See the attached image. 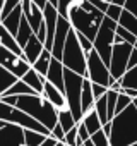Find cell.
<instances>
[{
  "mask_svg": "<svg viewBox=\"0 0 137 146\" xmlns=\"http://www.w3.org/2000/svg\"><path fill=\"white\" fill-rule=\"evenodd\" d=\"M58 14L68 19L77 33L86 35L89 40H94L105 17V12L89 0H58Z\"/></svg>",
  "mask_w": 137,
  "mask_h": 146,
  "instance_id": "obj_1",
  "label": "cell"
},
{
  "mask_svg": "<svg viewBox=\"0 0 137 146\" xmlns=\"http://www.w3.org/2000/svg\"><path fill=\"white\" fill-rule=\"evenodd\" d=\"M110 124L111 131L108 137L111 146H128L137 143V107L134 102L120 113H115Z\"/></svg>",
  "mask_w": 137,
  "mask_h": 146,
  "instance_id": "obj_2",
  "label": "cell"
},
{
  "mask_svg": "<svg viewBox=\"0 0 137 146\" xmlns=\"http://www.w3.org/2000/svg\"><path fill=\"white\" fill-rule=\"evenodd\" d=\"M14 105L17 108H21V110H24L28 115H31L33 119H36L40 124H43L50 131L58 122V110L43 95H40V93L16 95V103Z\"/></svg>",
  "mask_w": 137,
  "mask_h": 146,
  "instance_id": "obj_3",
  "label": "cell"
},
{
  "mask_svg": "<svg viewBox=\"0 0 137 146\" xmlns=\"http://www.w3.org/2000/svg\"><path fill=\"white\" fill-rule=\"evenodd\" d=\"M62 64L63 67L70 69L81 76H88V62H86V52L82 50L79 40H77V33L72 28L67 35L65 45H63V52H62Z\"/></svg>",
  "mask_w": 137,
  "mask_h": 146,
  "instance_id": "obj_4",
  "label": "cell"
},
{
  "mask_svg": "<svg viewBox=\"0 0 137 146\" xmlns=\"http://www.w3.org/2000/svg\"><path fill=\"white\" fill-rule=\"evenodd\" d=\"M82 81H84V76L77 74V72L70 70V69H63V95H65V100H67V107L70 108L72 115L76 117L77 122L82 120L84 113L81 110V91H82Z\"/></svg>",
  "mask_w": 137,
  "mask_h": 146,
  "instance_id": "obj_5",
  "label": "cell"
},
{
  "mask_svg": "<svg viewBox=\"0 0 137 146\" xmlns=\"http://www.w3.org/2000/svg\"><path fill=\"white\" fill-rule=\"evenodd\" d=\"M0 119L9 122V124H17L24 129H33V131H40L43 134H50V129L45 127L43 124H40L36 119H33L31 115H28L24 110L17 108L16 105L5 103L4 100H0Z\"/></svg>",
  "mask_w": 137,
  "mask_h": 146,
  "instance_id": "obj_6",
  "label": "cell"
},
{
  "mask_svg": "<svg viewBox=\"0 0 137 146\" xmlns=\"http://www.w3.org/2000/svg\"><path fill=\"white\" fill-rule=\"evenodd\" d=\"M118 23L110 19V17H103V23L93 40V46L94 50L99 53V57L110 64V57H111V50H113V43H115V31H117Z\"/></svg>",
  "mask_w": 137,
  "mask_h": 146,
  "instance_id": "obj_7",
  "label": "cell"
},
{
  "mask_svg": "<svg viewBox=\"0 0 137 146\" xmlns=\"http://www.w3.org/2000/svg\"><path fill=\"white\" fill-rule=\"evenodd\" d=\"M86 62H88V76L86 78L91 83H98V84H103V86L110 88L113 78L110 74L108 64L99 57V53L94 48L86 55Z\"/></svg>",
  "mask_w": 137,
  "mask_h": 146,
  "instance_id": "obj_8",
  "label": "cell"
},
{
  "mask_svg": "<svg viewBox=\"0 0 137 146\" xmlns=\"http://www.w3.org/2000/svg\"><path fill=\"white\" fill-rule=\"evenodd\" d=\"M134 45L127 43V41H120V43H113V50H111V57H110V74L113 79H120L128 67V57L132 52Z\"/></svg>",
  "mask_w": 137,
  "mask_h": 146,
  "instance_id": "obj_9",
  "label": "cell"
},
{
  "mask_svg": "<svg viewBox=\"0 0 137 146\" xmlns=\"http://www.w3.org/2000/svg\"><path fill=\"white\" fill-rule=\"evenodd\" d=\"M0 65H4L5 69H9L12 74L17 76V78H22L26 72L31 69V64L22 55H17V53L11 52L2 43H0Z\"/></svg>",
  "mask_w": 137,
  "mask_h": 146,
  "instance_id": "obj_10",
  "label": "cell"
},
{
  "mask_svg": "<svg viewBox=\"0 0 137 146\" xmlns=\"http://www.w3.org/2000/svg\"><path fill=\"white\" fill-rule=\"evenodd\" d=\"M72 29V24L68 23V19L62 17L58 14V21H57V28H55V35H53V45H51V57L62 60V52H63V45L67 40L68 31Z\"/></svg>",
  "mask_w": 137,
  "mask_h": 146,
  "instance_id": "obj_11",
  "label": "cell"
},
{
  "mask_svg": "<svg viewBox=\"0 0 137 146\" xmlns=\"http://www.w3.org/2000/svg\"><path fill=\"white\" fill-rule=\"evenodd\" d=\"M0 146H26L24 127L17 124H7L0 129Z\"/></svg>",
  "mask_w": 137,
  "mask_h": 146,
  "instance_id": "obj_12",
  "label": "cell"
},
{
  "mask_svg": "<svg viewBox=\"0 0 137 146\" xmlns=\"http://www.w3.org/2000/svg\"><path fill=\"white\" fill-rule=\"evenodd\" d=\"M21 7H22V16L28 19V23L31 24L33 31L36 33L43 23V9H40L36 4H33L31 0H22L21 2Z\"/></svg>",
  "mask_w": 137,
  "mask_h": 146,
  "instance_id": "obj_13",
  "label": "cell"
},
{
  "mask_svg": "<svg viewBox=\"0 0 137 146\" xmlns=\"http://www.w3.org/2000/svg\"><path fill=\"white\" fill-rule=\"evenodd\" d=\"M63 64L62 60L51 57L50 60V67H48V72H46V81H50L53 86H57L60 91H63L65 84H63Z\"/></svg>",
  "mask_w": 137,
  "mask_h": 146,
  "instance_id": "obj_14",
  "label": "cell"
},
{
  "mask_svg": "<svg viewBox=\"0 0 137 146\" xmlns=\"http://www.w3.org/2000/svg\"><path fill=\"white\" fill-rule=\"evenodd\" d=\"M43 48H45V43L36 36V33L28 40V43L24 45V48H22V57L33 65L34 62H36V58L41 55V52H43Z\"/></svg>",
  "mask_w": 137,
  "mask_h": 146,
  "instance_id": "obj_15",
  "label": "cell"
},
{
  "mask_svg": "<svg viewBox=\"0 0 137 146\" xmlns=\"http://www.w3.org/2000/svg\"><path fill=\"white\" fill-rule=\"evenodd\" d=\"M57 110L67 107V100H65V95L63 91H60L57 86H53L50 81H45V88H43V93H41Z\"/></svg>",
  "mask_w": 137,
  "mask_h": 146,
  "instance_id": "obj_16",
  "label": "cell"
},
{
  "mask_svg": "<svg viewBox=\"0 0 137 146\" xmlns=\"http://www.w3.org/2000/svg\"><path fill=\"white\" fill-rule=\"evenodd\" d=\"M94 95L91 90V81L88 78H84L82 81V91H81V110L82 113H88L94 108Z\"/></svg>",
  "mask_w": 137,
  "mask_h": 146,
  "instance_id": "obj_17",
  "label": "cell"
},
{
  "mask_svg": "<svg viewBox=\"0 0 137 146\" xmlns=\"http://www.w3.org/2000/svg\"><path fill=\"white\" fill-rule=\"evenodd\" d=\"M0 43H2L5 48H9L11 52H14V53H17V55H22V48H21V45L17 43V40H16V36L0 23Z\"/></svg>",
  "mask_w": 137,
  "mask_h": 146,
  "instance_id": "obj_18",
  "label": "cell"
},
{
  "mask_svg": "<svg viewBox=\"0 0 137 146\" xmlns=\"http://www.w3.org/2000/svg\"><path fill=\"white\" fill-rule=\"evenodd\" d=\"M21 79H22L28 86H31L36 93H40V95L43 93V88H45V81H46V78H45V76H41L40 72H36L33 67L26 72V74H24Z\"/></svg>",
  "mask_w": 137,
  "mask_h": 146,
  "instance_id": "obj_19",
  "label": "cell"
},
{
  "mask_svg": "<svg viewBox=\"0 0 137 146\" xmlns=\"http://www.w3.org/2000/svg\"><path fill=\"white\" fill-rule=\"evenodd\" d=\"M21 19H22V7L21 5H17L12 12H9L4 19H0V23H2L14 36H16V33H17V28H19V23H21Z\"/></svg>",
  "mask_w": 137,
  "mask_h": 146,
  "instance_id": "obj_20",
  "label": "cell"
},
{
  "mask_svg": "<svg viewBox=\"0 0 137 146\" xmlns=\"http://www.w3.org/2000/svg\"><path fill=\"white\" fill-rule=\"evenodd\" d=\"M33 35H34V31H33L31 24H29L28 19L22 16V19H21V23H19V28H17V33H16V40H17V43L21 45V48H24V45L28 43V40H29Z\"/></svg>",
  "mask_w": 137,
  "mask_h": 146,
  "instance_id": "obj_21",
  "label": "cell"
},
{
  "mask_svg": "<svg viewBox=\"0 0 137 146\" xmlns=\"http://www.w3.org/2000/svg\"><path fill=\"white\" fill-rule=\"evenodd\" d=\"M50 60H51V52H50L48 48H43L41 55L36 58V62H34L31 67H33L36 72H40L41 76L46 78V72H48V67H50Z\"/></svg>",
  "mask_w": 137,
  "mask_h": 146,
  "instance_id": "obj_22",
  "label": "cell"
},
{
  "mask_svg": "<svg viewBox=\"0 0 137 146\" xmlns=\"http://www.w3.org/2000/svg\"><path fill=\"white\" fill-rule=\"evenodd\" d=\"M81 122L86 125V129L89 131V134H93V132H96V131H99V129L103 127V124H101V120H99V115H98V112H96L94 108H93L91 112L84 113V117H82Z\"/></svg>",
  "mask_w": 137,
  "mask_h": 146,
  "instance_id": "obj_23",
  "label": "cell"
},
{
  "mask_svg": "<svg viewBox=\"0 0 137 146\" xmlns=\"http://www.w3.org/2000/svg\"><path fill=\"white\" fill-rule=\"evenodd\" d=\"M17 79H19V78L14 76L9 69H5L4 65H0V96H2Z\"/></svg>",
  "mask_w": 137,
  "mask_h": 146,
  "instance_id": "obj_24",
  "label": "cell"
},
{
  "mask_svg": "<svg viewBox=\"0 0 137 146\" xmlns=\"http://www.w3.org/2000/svg\"><path fill=\"white\" fill-rule=\"evenodd\" d=\"M58 124L63 127L65 132H67V131H70V129L77 124L76 117L72 115V112H70V108H68V107H63V108L58 110Z\"/></svg>",
  "mask_w": 137,
  "mask_h": 146,
  "instance_id": "obj_25",
  "label": "cell"
},
{
  "mask_svg": "<svg viewBox=\"0 0 137 146\" xmlns=\"http://www.w3.org/2000/svg\"><path fill=\"white\" fill-rule=\"evenodd\" d=\"M118 24H120L122 28L128 29L130 33H134V35L137 36V17H135L130 11H127V9L122 11L120 19H118Z\"/></svg>",
  "mask_w": 137,
  "mask_h": 146,
  "instance_id": "obj_26",
  "label": "cell"
},
{
  "mask_svg": "<svg viewBox=\"0 0 137 146\" xmlns=\"http://www.w3.org/2000/svg\"><path fill=\"white\" fill-rule=\"evenodd\" d=\"M33 93H36V91H34L31 86H28V84L19 78V79H17V81L2 95V96H9V95H33Z\"/></svg>",
  "mask_w": 137,
  "mask_h": 146,
  "instance_id": "obj_27",
  "label": "cell"
},
{
  "mask_svg": "<svg viewBox=\"0 0 137 146\" xmlns=\"http://www.w3.org/2000/svg\"><path fill=\"white\" fill-rule=\"evenodd\" d=\"M46 136H48V134H43V132H40V131L24 129V144H26V146H40Z\"/></svg>",
  "mask_w": 137,
  "mask_h": 146,
  "instance_id": "obj_28",
  "label": "cell"
},
{
  "mask_svg": "<svg viewBox=\"0 0 137 146\" xmlns=\"http://www.w3.org/2000/svg\"><path fill=\"white\" fill-rule=\"evenodd\" d=\"M120 84H122V88H134V90H137V65L127 69V72L120 78Z\"/></svg>",
  "mask_w": 137,
  "mask_h": 146,
  "instance_id": "obj_29",
  "label": "cell"
},
{
  "mask_svg": "<svg viewBox=\"0 0 137 146\" xmlns=\"http://www.w3.org/2000/svg\"><path fill=\"white\" fill-rule=\"evenodd\" d=\"M94 110L98 112L101 124L110 122V120H108V107H106V93H105L103 96H99V98L94 102Z\"/></svg>",
  "mask_w": 137,
  "mask_h": 146,
  "instance_id": "obj_30",
  "label": "cell"
},
{
  "mask_svg": "<svg viewBox=\"0 0 137 146\" xmlns=\"http://www.w3.org/2000/svg\"><path fill=\"white\" fill-rule=\"evenodd\" d=\"M91 141L94 143V146H111V144H110V137H108V134L103 131V127H101L99 131H96V132L91 134Z\"/></svg>",
  "mask_w": 137,
  "mask_h": 146,
  "instance_id": "obj_31",
  "label": "cell"
},
{
  "mask_svg": "<svg viewBox=\"0 0 137 146\" xmlns=\"http://www.w3.org/2000/svg\"><path fill=\"white\" fill-rule=\"evenodd\" d=\"M134 100L128 96V95H125V93H118V98H117V107H115V113H120L123 108H127L130 103H132Z\"/></svg>",
  "mask_w": 137,
  "mask_h": 146,
  "instance_id": "obj_32",
  "label": "cell"
},
{
  "mask_svg": "<svg viewBox=\"0 0 137 146\" xmlns=\"http://www.w3.org/2000/svg\"><path fill=\"white\" fill-rule=\"evenodd\" d=\"M122 11H123V7H122V5H117V4L110 2V5H108V9H106L105 16L118 23V19H120V14H122Z\"/></svg>",
  "mask_w": 137,
  "mask_h": 146,
  "instance_id": "obj_33",
  "label": "cell"
},
{
  "mask_svg": "<svg viewBox=\"0 0 137 146\" xmlns=\"http://www.w3.org/2000/svg\"><path fill=\"white\" fill-rule=\"evenodd\" d=\"M89 137H91V134H89V131L86 129V125H84L82 122H77V141H76V146L84 144V141H88Z\"/></svg>",
  "mask_w": 137,
  "mask_h": 146,
  "instance_id": "obj_34",
  "label": "cell"
},
{
  "mask_svg": "<svg viewBox=\"0 0 137 146\" xmlns=\"http://www.w3.org/2000/svg\"><path fill=\"white\" fill-rule=\"evenodd\" d=\"M117 35L123 40V41H127V43H130V45H134L135 41H137V36L134 35V33H130L128 29H125V28H122L120 24L117 26Z\"/></svg>",
  "mask_w": 137,
  "mask_h": 146,
  "instance_id": "obj_35",
  "label": "cell"
},
{
  "mask_svg": "<svg viewBox=\"0 0 137 146\" xmlns=\"http://www.w3.org/2000/svg\"><path fill=\"white\" fill-rule=\"evenodd\" d=\"M21 2H22V0H5V2H4V9H2V12H0V19H4L9 12H12L17 5H21Z\"/></svg>",
  "mask_w": 137,
  "mask_h": 146,
  "instance_id": "obj_36",
  "label": "cell"
},
{
  "mask_svg": "<svg viewBox=\"0 0 137 146\" xmlns=\"http://www.w3.org/2000/svg\"><path fill=\"white\" fill-rule=\"evenodd\" d=\"M76 33H77V31H76ZM77 40H79V43H81L82 50L86 52V55H88V53H89V52L94 48V46H93V40H89L86 35H82V33H77Z\"/></svg>",
  "mask_w": 137,
  "mask_h": 146,
  "instance_id": "obj_37",
  "label": "cell"
},
{
  "mask_svg": "<svg viewBox=\"0 0 137 146\" xmlns=\"http://www.w3.org/2000/svg\"><path fill=\"white\" fill-rule=\"evenodd\" d=\"M76 141H77V124H76L70 131H67V132H65V139H63V143H65L67 146H76Z\"/></svg>",
  "mask_w": 137,
  "mask_h": 146,
  "instance_id": "obj_38",
  "label": "cell"
},
{
  "mask_svg": "<svg viewBox=\"0 0 137 146\" xmlns=\"http://www.w3.org/2000/svg\"><path fill=\"white\" fill-rule=\"evenodd\" d=\"M50 134L55 137V139H58V141H63L65 139V131H63V127L57 122L53 127H51V131H50Z\"/></svg>",
  "mask_w": 137,
  "mask_h": 146,
  "instance_id": "obj_39",
  "label": "cell"
},
{
  "mask_svg": "<svg viewBox=\"0 0 137 146\" xmlns=\"http://www.w3.org/2000/svg\"><path fill=\"white\" fill-rule=\"evenodd\" d=\"M91 90H93L94 100H98L99 96H103V95L108 91V88H106V86H103V84H98V83H91Z\"/></svg>",
  "mask_w": 137,
  "mask_h": 146,
  "instance_id": "obj_40",
  "label": "cell"
},
{
  "mask_svg": "<svg viewBox=\"0 0 137 146\" xmlns=\"http://www.w3.org/2000/svg\"><path fill=\"white\" fill-rule=\"evenodd\" d=\"M123 9L130 11L135 17H137V0H125V4H123Z\"/></svg>",
  "mask_w": 137,
  "mask_h": 146,
  "instance_id": "obj_41",
  "label": "cell"
},
{
  "mask_svg": "<svg viewBox=\"0 0 137 146\" xmlns=\"http://www.w3.org/2000/svg\"><path fill=\"white\" fill-rule=\"evenodd\" d=\"M89 2H91L94 7H98L99 11H103V12H106V9H108V5H110V2H106V0H89Z\"/></svg>",
  "mask_w": 137,
  "mask_h": 146,
  "instance_id": "obj_42",
  "label": "cell"
},
{
  "mask_svg": "<svg viewBox=\"0 0 137 146\" xmlns=\"http://www.w3.org/2000/svg\"><path fill=\"white\" fill-rule=\"evenodd\" d=\"M57 143H58V139H55V137H53L51 134H48V136H46V137L43 139V143H41L40 146H55Z\"/></svg>",
  "mask_w": 137,
  "mask_h": 146,
  "instance_id": "obj_43",
  "label": "cell"
},
{
  "mask_svg": "<svg viewBox=\"0 0 137 146\" xmlns=\"http://www.w3.org/2000/svg\"><path fill=\"white\" fill-rule=\"evenodd\" d=\"M134 65H137V48H132L130 57H128V67H127V69H130V67H134Z\"/></svg>",
  "mask_w": 137,
  "mask_h": 146,
  "instance_id": "obj_44",
  "label": "cell"
},
{
  "mask_svg": "<svg viewBox=\"0 0 137 146\" xmlns=\"http://www.w3.org/2000/svg\"><path fill=\"white\" fill-rule=\"evenodd\" d=\"M36 36L45 43V40H46V26H45V23H41V26H40V29L36 31Z\"/></svg>",
  "mask_w": 137,
  "mask_h": 146,
  "instance_id": "obj_45",
  "label": "cell"
},
{
  "mask_svg": "<svg viewBox=\"0 0 137 146\" xmlns=\"http://www.w3.org/2000/svg\"><path fill=\"white\" fill-rule=\"evenodd\" d=\"M122 93L128 95L132 100H134V98H137V90H134V88H122Z\"/></svg>",
  "mask_w": 137,
  "mask_h": 146,
  "instance_id": "obj_46",
  "label": "cell"
},
{
  "mask_svg": "<svg viewBox=\"0 0 137 146\" xmlns=\"http://www.w3.org/2000/svg\"><path fill=\"white\" fill-rule=\"evenodd\" d=\"M31 2H33V4H36L40 9H45V5L48 4V0H31Z\"/></svg>",
  "mask_w": 137,
  "mask_h": 146,
  "instance_id": "obj_47",
  "label": "cell"
},
{
  "mask_svg": "<svg viewBox=\"0 0 137 146\" xmlns=\"http://www.w3.org/2000/svg\"><path fill=\"white\" fill-rule=\"evenodd\" d=\"M113 4H117V5H122L123 7V4H125V0H111Z\"/></svg>",
  "mask_w": 137,
  "mask_h": 146,
  "instance_id": "obj_48",
  "label": "cell"
},
{
  "mask_svg": "<svg viewBox=\"0 0 137 146\" xmlns=\"http://www.w3.org/2000/svg\"><path fill=\"white\" fill-rule=\"evenodd\" d=\"M48 4H51L53 7H57V9H58V0H48Z\"/></svg>",
  "mask_w": 137,
  "mask_h": 146,
  "instance_id": "obj_49",
  "label": "cell"
},
{
  "mask_svg": "<svg viewBox=\"0 0 137 146\" xmlns=\"http://www.w3.org/2000/svg\"><path fill=\"white\" fill-rule=\"evenodd\" d=\"M7 124H9V122H5V120H2V119H0V129H2L4 125H7Z\"/></svg>",
  "mask_w": 137,
  "mask_h": 146,
  "instance_id": "obj_50",
  "label": "cell"
},
{
  "mask_svg": "<svg viewBox=\"0 0 137 146\" xmlns=\"http://www.w3.org/2000/svg\"><path fill=\"white\" fill-rule=\"evenodd\" d=\"M55 146H67V144H65V143H63V141H58V143H57V144H55Z\"/></svg>",
  "mask_w": 137,
  "mask_h": 146,
  "instance_id": "obj_51",
  "label": "cell"
},
{
  "mask_svg": "<svg viewBox=\"0 0 137 146\" xmlns=\"http://www.w3.org/2000/svg\"><path fill=\"white\" fill-rule=\"evenodd\" d=\"M4 2L5 0H0V12H2V9H4Z\"/></svg>",
  "mask_w": 137,
  "mask_h": 146,
  "instance_id": "obj_52",
  "label": "cell"
},
{
  "mask_svg": "<svg viewBox=\"0 0 137 146\" xmlns=\"http://www.w3.org/2000/svg\"><path fill=\"white\" fill-rule=\"evenodd\" d=\"M134 105H135V107H137V98H134Z\"/></svg>",
  "mask_w": 137,
  "mask_h": 146,
  "instance_id": "obj_53",
  "label": "cell"
},
{
  "mask_svg": "<svg viewBox=\"0 0 137 146\" xmlns=\"http://www.w3.org/2000/svg\"><path fill=\"white\" fill-rule=\"evenodd\" d=\"M134 48H137V41H135V43H134Z\"/></svg>",
  "mask_w": 137,
  "mask_h": 146,
  "instance_id": "obj_54",
  "label": "cell"
},
{
  "mask_svg": "<svg viewBox=\"0 0 137 146\" xmlns=\"http://www.w3.org/2000/svg\"><path fill=\"white\" fill-rule=\"evenodd\" d=\"M128 146H137V143H134V144H128Z\"/></svg>",
  "mask_w": 137,
  "mask_h": 146,
  "instance_id": "obj_55",
  "label": "cell"
}]
</instances>
